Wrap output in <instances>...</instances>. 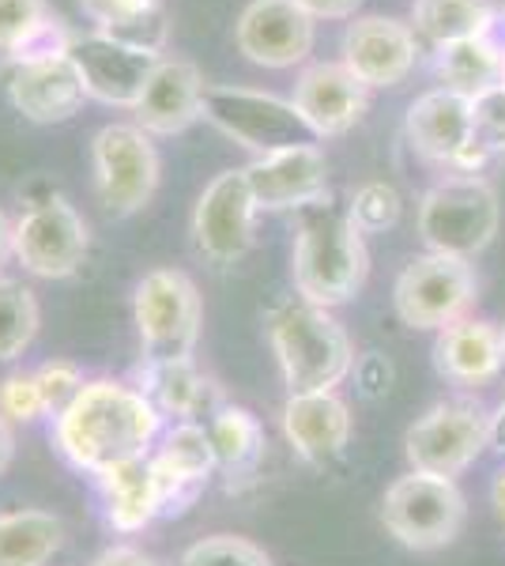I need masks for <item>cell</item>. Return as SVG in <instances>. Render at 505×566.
<instances>
[{"mask_svg":"<svg viewBox=\"0 0 505 566\" xmlns=\"http://www.w3.org/2000/svg\"><path fill=\"white\" fill-rule=\"evenodd\" d=\"M200 117L227 133L234 144L250 148L256 159L287 148H306L320 144L317 133L306 125L298 106L291 98H280L272 91L253 87H204L200 98Z\"/></svg>","mask_w":505,"mask_h":566,"instance_id":"cell-5","label":"cell"},{"mask_svg":"<svg viewBox=\"0 0 505 566\" xmlns=\"http://www.w3.org/2000/svg\"><path fill=\"white\" fill-rule=\"evenodd\" d=\"M403 200L397 193V186L389 181H362V186L351 193V205H347V216L362 234H381L389 227L400 223Z\"/></svg>","mask_w":505,"mask_h":566,"instance_id":"cell-32","label":"cell"},{"mask_svg":"<svg viewBox=\"0 0 505 566\" xmlns=\"http://www.w3.org/2000/svg\"><path fill=\"white\" fill-rule=\"evenodd\" d=\"M211 446H215V461L231 476H250L264 453V427L250 408L223 405L219 412H211L208 423Z\"/></svg>","mask_w":505,"mask_h":566,"instance_id":"cell-29","label":"cell"},{"mask_svg":"<svg viewBox=\"0 0 505 566\" xmlns=\"http://www.w3.org/2000/svg\"><path fill=\"white\" fill-rule=\"evenodd\" d=\"M502 91H505V61H502V84H498Z\"/></svg>","mask_w":505,"mask_h":566,"instance_id":"cell-46","label":"cell"},{"mask_svg":"<svg viewBox=\"0 0 505 566\" xmlns=\"http://www.w3.org/2000/svg\"><path fill=\"white\" fill-rule=\"evenodd\" d=\"M12 258V219L0 212V264Z\"/></svg>","mask_w":505,"mask_h":566,"instance_id":"cell-44","label":"cell"},{"mask_svg":"<svg viewBox=\"0 0 505 566\" xmlns=\"http://www.w3.org/2000/svg\"><path fill=\"white\" fill-rule=\"evenodd\" d=\"M480 39L505 61V4H498V8L491 4V15H486V27H483Z\"/></svg>","mask_w":505,"mask_h":566,"instance_id":"cell-40","label":"cell"},{"mask_svg":"<svg viewBox=\"0 0 505 566\" xmlns=\"http://www.w3.org/2000/svg\"><path fill=\"white\" fill-rule=\"evenodd\" d=\"M0 416L20 419V423H31V419L45 416L34 374H8V378L0 381Z\"/></svg>","mask_w":505,"mask_h":566,"instance_id":"cell-37","label":"cell"},{"mask_svg":"<svg viewBox=\"0 0 505 566\" xmlns=\"http://www.w3.org/2000/svg\"><path fill=\"white\" fill-rule=\"evenodd\" d=\"M467 517V502L456 480L408 472L385 491L381 522L411 552H434L461 536Z\"/></svg>","mask_w":505,"mask_h":566,"instance_id":"cell-7","label":"cell"},{"mask_svg":"<svg viewBox=\"0 0 505 566\" xmlns=\"http://www.w3.org/2000/svg\"><path fill=\"white\" fill-rule=\"evenodd\" d=\"M498 223V193L480 175H449L419 200V239L430 253L472 261L494 242Z\"/></svg>","mask_w":505,"mask_h":566,"instance_id":"cell-4","label":"cell"},{"mask_svg":"<svg viewBox=\"0 0 505 566\" xmlns=\"http://www.w3.org/2000/svg\"><path fill=\"white\" fill-rule=\"evenodd\" d=\"M317 20L295 0H250L234 23V45L261 69H295L314 53Z\"/></svg>","mask_w":505,"mask_h":566,"instance_id":"cell-13","label":"cell"},{"mask_svg":"<svg viewBox=\"0 0 505 566\" xmlns=\"http://www.w3.org/2000/svg\"><path fill=\"white\" fill-rule=\"evenodd\" d=\"M269 340L291 392H336L351 374L355 352L347 328L306 298H287L272 310Z\"/></svg>","mask_w":505,"mask_h":566,"instance_id":"cell-3","label":"cell"},{"mask_svg":"<svg viewBox=\"0 0 505 566\" xmlns=\"http://www.w3.org/2000/svg\"><path fill=\"white\" fill-rule=\"evenodd\" d=\"M98 488H103V502H106V522L117 533H140V528H148L162 514L148 458L125 461L98 472Z\"/></svg>","mask_w":505,"mask_h":566,"instance_id":"cell-26","label":"cell"},{"mask_svg":"<svg viewBox=\"0 0 505 566\" xmlns=\"http://www.w3.org/2000/svg\"><path fill=\"white\" fill-rule=\"evenodd\" d=\"M148 464H151L155 491H159L162 514H178V510L192 506V499L204 491L211 469H219L208 427H200L197 419L170 427L159 453Z\"/></svg>","mask_w":505,"mask_h":566,"instance_id":"cell-18","label":"cell"},{"mask_svg":"<svg viewBox=\"0 0 505 566\" xmlns=\"http://www.w3.org/2000/svg\"><path fill=\"white\" fill-rule=\"evenodd\" d=\"M98 34L144 53H167L170 15L162 0H80Z\"/></svg>","mask_w":505,"mask_h":566,"instance_id":"cell-24","label":"cell"},{"mask_svg":"<svg viewBox=\"0 0 505 566\" xmlns=\"http://www.w3.org/2000/svg\"><path fill=\"white\" fill-rule=\"evenodd\" d=\"M291 103L298 106L306 125L317 133V140H328V136L351 133L355 125L362 122L366 106H370V87H366L362 80H355L351 72L344 69V61L309 65L298 76Z\"/></svg>","mask_w":505,"mask_h":566,"instance_id":"cell-19","label":"cell"},{"mask_svg":"<svg viewBox=\"0 0 505 566\" xmlns=\"http://www.w3.org/2000/svg\"><path fill=\"white\" fill-rule=\"evenodd\" d=\"M491 446L498 453H505V400L494 408V416H491Z\"/></svg>","mask_w":505,"mask_h":566,"instance_id":"cell-42","label":"cell"},{"mask_svg":"<svg viewBox=\"0 0 505 566\" xmlns=\"http://www.w3.org/2000/svg\"><path fill=\"white\" fill-rule=\"evenodd\" d=\"M133 317L140 333L144 363H181L192 359L200 340V291L181 269H155L133 295Z\"/></svg>","mask_w":505,"mask_h":566,"instance_id":"cell-6","label":"cell"},{"mask_svg":"<svg viewBox=\"0 0 505 566\" xmlns=\"http://www.w3.org/2000/svg\"><path fill=\"white\" fill-rule=\"evenodd\" d=\"M295 4L314 15V20H351L362 8V0H295Z\"/></svg>","mask_w":505,"mask_h":566,"instance_id":"cell-38","label":"cell"},{"mask_svg":"<svg viewBox=\"0 0 505 566\" xmlns=\"http://www.w3.org/2000/svg\"><path fill=\"white\" fill-rule=\"evenodd\" d=\"M434 363L438 374H445L456 386H486L502 374V328L461 317L438 333Z\"/></svg>","mask_w":505,"mask_h":566,"instance_id":"cell-23","label":"cell"},{"mask_svg":"<svg viewBox=\"0 0 505 566\" xmlns=\"http://www.w3.org/2000/svg\"><path fill=\"white\" fill-rule=\"evenodd\" d=\"M178 566H272V555L256 547L245 536H204V541L189 544Z\"/></svg>","mask_w":505,"mask_h":566,"instance_id":"cell-33","label":"cell"},{"mask_svg":"<svg viewBox=\"0 0 505 566\" xmlns=\"http://www.w3.org/2000/svg\"><path fill=\"white\" fill-rule=\"evenodd\" d=\"M159 427V408L140 389L114 378H95L84 381L76 397L64 405V412H57L53 434L61 453L80 472L98 476L114 464L148 458Z\"/></svg>","mask_w":505,"mask_h":566,"instance_id":"cell-1","label":"cell"},{"mask_svg":"<svg viewBox=\"0 0 505 566\" xmlns=\"http://www.w3.org/2000/svg\"><path fill=\"white\" fill-rule=\"evenodd\" d=\"M91 231L76 205L69 197L50 193L23 208V216L12 223V258L23 264L31 276L64 280L76 276L87 261Z\"/></svg>","mask_w":505,"mask_h":566,"instance_id":"cell-10","label":"cell"},{"mask_svg":"<svg viewBox=\"0 0 505 566\" xmlns=\"http://www.w3.org/2000/svg\"><path fill=\"white\" fill-rule=\"evenodd\" d=\"M472 98L449 87H434L408 106V140L422 159L453 167L472 144Z\"/></svg>","mask_w":505,"mask_h":566,"instance_id":"cell-22","label":"cell"},{"mask_svg":"<svg viewBox=\"0 0 505 566\" xmlns=\"http://www.w3.org/2000/svg\"><path fill=\"white\" fill-rule=\"evenodd\" d=\"M91 167H95V189L109 216H133L151 205L159 189L162 163L151 136L140 125L114 122L91 140Z\"/></svg>","mask_w":505,"mask_h":566,"instance_id":"cell-9","label":"cell"},{"mask_svg":"<svg viewBox=\"0 0 505 566\" xmlns=\"http://www.w3.org/2000/svg\"><path fill=\"white\" fill-rule=\"evenodd\" d=\"M419 61V34L392 15H358L344 31V69L366 87H397Z\"/></svg>","mask_w":505,"mask_h":566,"instance_id":"cell-15","label":"cell"},{"mask_svg":"<svg viewBox=\"0 0 505 566\" xmlns=\"http://www.w3.org/2000/svg\"><path fill=\"white\" fill-rule=\"evenodd\" d=\"M0 80H4L8 103L34 125L69 122V117L80 114V106L87 98L84 80H80L69 53L50 61H27V65H8L4 61Z\"/></svg>","mask_w":505,"mask_h":566,"instance_id":"cell-16","label":"cell"},{"mask_svg":"<svg viewBox=\"0 0 505 566\" xmlns=\"http://www.w3.org/2000/svg\"><path fill=\"white\" fill-rule=\"evenodd\" d=\"M140 392L159 408V416H178L181 423L197 419L208 408H223L219 405L215 386L192 367V359L181 363H144L140 370Z\"/></svg>","mask_w":505,"mask_h":566,"instance_id":"cell-25","label":"cell"},{"mask_svg":"<svg viewBox=\"0 0 505 566\" xmlns=\"http://www.w3.org/2000/svg\"><path fill=\"white\" fill-rule=\"evenodd\" d=\"M502 374H505V328H502Z\"/></svg>","mask_w":505,"mask_h":566,"instance_id":"cell-45","label":"cell"},{"mask_svg":"<svg viewBox=\"0 0 505 566\" xmlns=\"http://www.w3.org/2000/svg\"><path fill=\"white\" fill-rule=\"evenodd\" d=\"M64 544V522L50 510L0 514V566H45Z\"/></svg>","mask_w":505,"mask_h":566,"instance_id":"cell-27","label":"cell"},{"mask_svg":"<svg viewBox=\"0 0 505 566\" xmlns=\"http://www.w3.org/2000/svg\"><path fill=\"white\" fill-rule=\"evenodd\" d=\"M200 98H204L200 69L186 57H162L140 103L133 106L136 125L148 136H178L200 117Z\"/></svg>","mask_w":505,"mask_h":566,"instance_id":"cell-21","label":"cell"},{"mask_svg":"<svg viewBox=\"0 0 505 566\" xmlns=\"http://www.w3.org/2000/svg\"><path fill=\"white\" fill-rule=\"evenodd\" d=\"M34 381H39L45 416H57V412H64V405L80 392V386H84V374L72 367V363L53 359V363H42V367L34 370Z\"/></svg>","mask_w":505,"mask_h":566,"instance_id":"cell-36","label":"cell"},{"mask_svg":"<svg viewBox=\"0 0 505 566\" xmlns=\"http://www.w3.org/2000/svg\"><path fill=\"white\" fill-rule=\"evenodd\" d=\"M362 239L366 234L351 223L347 205H336L333 193L298 208L295 258H291L298 298L325 310L351 303L370 272V253Z\"/></svg>","mask_w":505,"mask_h":566,"instance_id":"cell-2","label":"cell"},{"mask_svg":"<svg viewBox=\"0 0 505 566\" xmlns=\"http://www.w3.org/2000/svg\"><path fill=\"white\" fill-rule=\"evenodd\" d=\"M475 272L461 258H445V253H422L408 261L400 272L397 287H392V306L397 317L411 328H449L467 314L475 303Z\"/></svg>","mask_w":505,"mask_h":566,"instance_id":"cell-11","label":"cell"},{"mask_svg":"<svg viewBox=\"0 0 505 566\" xmlns=\"http://www.w3.org/2000/svg\"><path fill=\"white\" fill-rule=\"evenodd\" d=\"M491 446V412L480 400H442L422 412L403 434V453L411 472L430 476H461L467 464Z\"/></svg>","mask_w":505,"mask_h":566,"instance_id":"cell-8","label":"cell"},{"mask_svg":"<svg viewBox=\"0 0 505 566\" xmlns=\"http://www.w3.org/2000/svg\"><path fill=\"white\" fill-rule=\"evenodd\" d=\"M434 72L442 80V87L456 91L464 98H475L502 84V57L483 39H461V42L438 45Z\"/></svg>","mask_w":505,"mask_h":566,"instance_id":"cell-28","label":"cell"},{"mask_svg":"<svg viewBox=\"0 0 505 566\" xmlns=\"http://www.w3.org/2000/svg\"><path fill=\"white\" fill-rule=\"evenodd\" d=\"M69 57L80 72V80H84L87 98H98L106 106H125V109L140 103L155 65L162 61L159 53L133 50V45L114 42L98 31L76 34L69 45Z\"/></svg>","mask_w":505,"mask_h":566,"instance_id":"cell-14","label":"cell"},{"mask_svg":"<svg viewBox=\"0 0 505 566\" xmlns=\"http://www.w3.org/2000/svg\"><path fill=\"white\" fill-rule=\"evenodd\" d=\"M491 499H494V517H498L502 533H505V469L494 476V488H491Z\"/></svg>","mask_w":505,"mask_h":566,"instance_id":"cell-43","label":"cell"},{"mask_svg":"<svg viewBox=\"0 0 505 566\" xmlns=\"http://www.w3.org/2000/svg\"><path fill=\"white\" fill-rule=\"evenodd\" d=\"M283 434L306 464H333L351 442V408L336 392H291L283 405Z\"/></svg>","mask_w":505,"mask_h":566,"instance_id":"cell-20","label":"cell"},{"mask_svg":"<svg viewBox=\"0 0 505 566\" xmlns=\"http://www.w3.org/2000/svg\"><path fill=\"white\" fill-rule=\"evenodd\" d=\"M91 566H155L151 555H144L140 547H133V544H114V547H106L103 555H98Z\"/></svg>","mask_w":505,"mask_h":566,"instance_id":"cell-39","label":"cell"},{"mask_svg":"<svg viewBox=\"0 0 505 566\" xmlns=\"http://www.w3.org/2000/svg\"><path fill=\"white\" fill-rule=\"evenodd\" d=\"M242 170L256 208H264V212H287V208L298 212V208L328 197V159L320 144L261 155Z\"/></svg>","mask_w":505,"mask_h":566,"instance_id":"cell-17","label":"cell"},{"mask_svg":"<svg viewBox=\"0 0 505 566\" xmlns=\"http://www.w3.org/2000/svg\"><path fill=\"white\" fill-rule=\"evenodd\" d=\"M15 458V434H12V423L0 416V476L8 472V464Z\"/></svg>","mask_w":505,"mask_h":566,"instance_id":"cell-41","label":"cell"},{"mask_svg":"<svg viewBox=\"0 0 505 566\" xmlns=\"http://www.w3.org/2000/svg\"><path fill=\"white\" fill-rule=\"evenodd\" d=\"M39 303L20 280L0 276V363H15L39 336Z\"/></svg>","mask_w":505,"mask_h":566,"instance_id":"cell-31","label":"cell"},{"mask_svg":"<svg viewBox=\"0 0 505 566\" xmlns=\"http://www.w3.org/2000/svg\"><path fill=\"white\" fill-rule=\"evenodd\" d=\"M486 15H491L486 0H415L411 4V27L434 50L461 39H480Z\"/></svg>","mask_w":505,"mask_h":566,"instance_id":"cell-30","label":"cell"},{"mask_svg":"<svg viewBox=\"0 0 505 566\" xmlns=\"http://www.w3.org/2000/svg\"><path fill=\"white\" fill-rule=\"evenodd\" d=\"M53 20L45 0H0V53H20Z\"/></svg>","mask_w":505,"mask_h":566,"instance_id":"cell-34","label":"cell"},{"mask_svg":"<svg viewBox=\"0 0 505 566\" xmlns=\"http://www.w3.org/2000/svg\"><path fill=\"white\" fill-rule=\"evenodd\" d=\"M256 200L250 193L245 170H223L204 186L197 208H192V242L204 261L215 269L238 264L253 250V223H256Z\"/></svg>","mask_w":505,"mask_h":566,"instance_id":"cell-12","label":"cell"},{"mask_svg":"<svg viewBox=\"0 0 505 566\" xmlns=\"http://www.w3.org/2000/svg\"><path fill=\"white\" fill-rule=\"evenodd\" d=\"M472 129H475V140L491 155L505 151V91L502 87H491L472 98Z\"/></svg>","mask_w":505,"mask_h":566,"instance_id":"cell-35","label":"cell"}]
</instances>
